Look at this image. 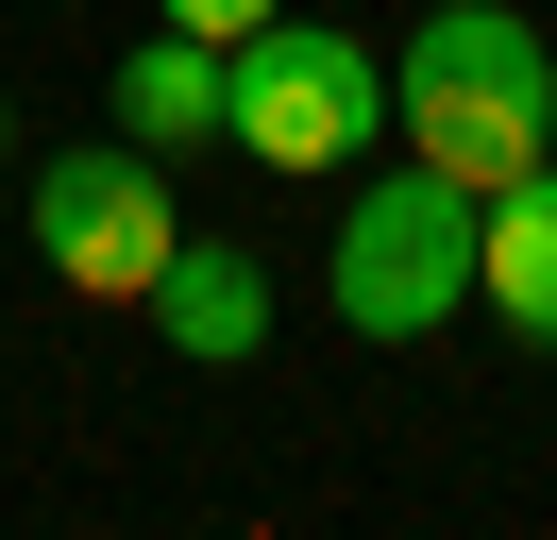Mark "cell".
Wrapping results in <instances>:
<instances>
[{
  "label": "cell",
  "mask_w": 557,
  "mask_h": 540,
  "mask_svg": "<svg viewBox=\"0 0 557 540\" xmlns=\"http://www.w3.org/2000/svg\"><path fill=\"white\" fill-rule=\"evenodd\" d=\"M388 119H406L422 169L507 186V169L557 152V51L507 17V0H440V17L406 34V68H388Z\"/></svg>",
  "instance_id": "6da1fadb"
},
{
  "label": "cell",
  "mask_w": 557,
  "mask_h": 540,
  "mask_svg": "<svg viewBox=\"0 0 557 540\" xmlns=\"http://www.w3.org/2000/svg\"><path fill=\"white\" fill-rule=\"evenodd\" d=\"M220 135H237L253 169H355L388 135V68L355 51L338 17H253L237 51H220Z\"/></svg>",
  "instance_id": "7a4b0ae2"
},
{
  "label": "cell",
  "mask_w": 557,
  "mask_h": 540,
  "mask_svg": "<svg viewBox=\"0 0 557 540\" xmlns=\"http://www.w3.org/2000/svg\"><path fill=\"white\" fill-rule=\"evenodd\" d=\"M473 220L490 186H456V169H372V186L338 202V321L355 338H440L456 304H473Z\"/></svg>",
  "instance_id": "3957f363"
},
{
  "label": "cell",
  "mask_w": 557,
  "mask_h": 540,
  "mask_svg": "<svg viewBox=\"0 0 557 540\" xmlns=\"http://www.w3.org/2000/svg\"><path fill=\"white\" fill-rule=\"evenodd\" d=\"M170 152H136V135H102V152H51L35 169V254H51V287H85V304H136L152 270H170Z\"/></svg>",
  "instance_id": "277c9868"
},
{
  "label": "cell",
  "mask_w": 557,
  "mask_h": 540,
  "mask_svg": "<svg viewBox=\"0 0 557 540\" xmlns=\"http://www.w3.org/2000/svg\"><path fill=\"white\" fill-rule=\"evenodd\" d=\"M136 304H152V338H170V355H203V371L271 355V270L220 254V236H170V270H152Z\"/></svg>",
  "instance_id": "5b68a950"
},
{
  "label": "cell",
  "mask_w": 557,
  "mask_h": 540,
  "mask_svg": "<svg viewBox=\"0 0 557 540\" xmlns=\"http://www.w3.org/2000/svg\"><path fill=\"white\" fill-rule=\"evenodd\" d=\"M473 304L523 338V355H557V169H507L473 220Z\"/></svg>",
  "instance_id": "8992f818"
},
{
  "label": "cell",
  "mask_w": 557,
  "mask_h": 540,
  "mask_svg": "<svg viewBox=\"0 0 557 540\" xmlns=\"http://www.w3.org/2000/svg\"><path fill=\"white\" fill-rule=\"evenodd\" d=\"M119 135H136V152H203V135H220V51H203V34L152 17L136 51H119Z\"/></svg>",
  "instance_id": "52a82bcc"
},
{
  "label": "cell",
  "mask_w": 557,
  "mask_h": 540,
  "mask_svg": "<svg viewBox=\"0 0 557 540\" xmlns=\"http://www.w3.org/2000/svg\"><path fill=\"white\" fill-rule=\"evenodd\" d=\"M152 17H170V34H203V51H237L253 17H287V0H152Z\"/></svg>",
  "instance_id": "ba28073f"
},
{
  "label": "cell",
  "mask_w": 557,
  "mask_h": 540,
  "mask_svg": "<svg viewBox=\"0 0 557 540\" xmlns=\"http://www.w3.org/2000/svg\"><path fill=\"white\" fill-rule=\"evenodd\" d=\"M0 152H17V101H0Z\"/></svg>",
  "instance_id": "9c48e42d"
}]
</instances>
